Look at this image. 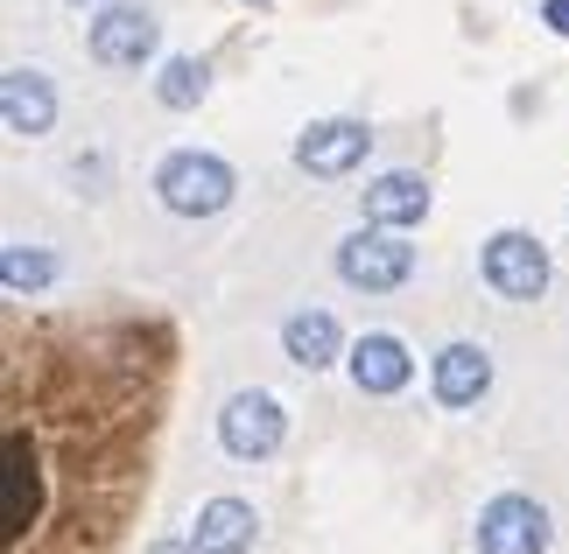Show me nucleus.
Listing matches in <instances>:
<instances>
[{"label":"nucleus","mask_w":569,"mask_h":554,"mask_svg":"<svg viewBox=\"0 0 569 554\" xmlns=\"http://www.w3.org/2000/svg\"><path fill=\"white\" fill-rule=\"evenodd\" d=\"M156 197H162L169 218H218L239 197V175H232L226 154H211V148H177V154H162V169H156Z\"/></svg>","instance_id":"f257e3e1"},{"label":"nucleus","mask_w":569,"mask_h":554,"mask_svg":"<svg viewBox=\"0 0 569 554\" xmlns=\"http://www.w3.org/2000/svg\"><path fill=\"white\" fill-rule=\"evenodd\" d=\"M338 281L359 288V295H393V288L415 281V246L401 225H373L366 218L359 232L338 239Z\"/></svg>","instance_id":"f03ea898"},{"label":"nucleus","mask_w":569,"mask_h":554,"mask_svg":"<svg viewBox=\"0 0 569 554\" xmlns=\"http://www.w3.org/2000/svg\"><path fill=\"white\" fill-rule=\"evenodd\" d=\"M218 442L239 463H268L281 442H289V407L274 401L268 386H239L226 407H218Z\"/></svg>","instance_id":"7ed1b4c3"},{"label":"nucleus","mask_w":569,"mask_h":554,"mask_svg":"<svg viewBox=\"0 0 569 554\" xmlns=\"http://www.w3.org/2000/svg\"><path fill=\"white\" fill-rule=\"evenodd\" d=\"M84 42H92V63H106V71H141L162 50V21L148 0H106Z\"/></svg>","instance_id":"20e7f679"},{"label":"nucleus","mask_w":569,"mask_h":554,"mask_svg":"<svg viewBox=\"0 0 569 554\" xmlns=\"http://www.w3.org/2000/svg\"><path fill=\"white\" fill-rule=\"evenodd\" d=\"M478 268H486V288H492V295H507V302H541V295H549V281H556L549 246H541L535 232H492Z\"/></svg>","instance_id":"39448f33"},{"label":"nucleus","mask_w":569,"mask_h":554,"mask_svg":"<svg viewBox=\"0 0 569 554\" xmlns=\"http://www.w3.org/2000/svg\"><path fill=\"white\" fill-rule=\"evenodd\" d=\"M549 541H556V526L541 498L499 492L478 505V554H549Z\"/></svg>","instance_id":"423d86ee"},{"label":"nucleus","mask_w":569,"mask_h":554,"mask_svg":"<svg viewBox=\"0 0 569 554\" xmlns=\"http://www.w3.org/2000/svg\"><path fill=\"white\" fill-rule=\"evenodd\" d=\"M366 154H373V127H366V120H310L296 134V169L302 175H323V183L352 175Z\"/></svg>","instance_id":"0eeeda50"},{"label":"nucleus","mask_w":569,"mask_h":554,"mask_svg":"<svg viewBox=\"0 0 569 554\" xmlns=\"http://www.w3.org/2000/svg\"><path fill=\"white\" fill-rule=\"evenodd\" d=\"M345 372H352V386L366 401H393V393L415 380V359H408V344L393 338V330H366V338L345 351Z\"/></svg>","instance_id":"6e6552de"},{"label":"nucleus","mask_w":569,"mask_h":554,"mask_svg":"<svg viewBox=\"0 0 569 554\" xmlns=\"http://www.w3.org/2000/svg\"><path fill=\"white\" fill-rule=\"evenodd\" d=\"M0 120H8V134L42 141L57 127V84L42 71H29V63H14V71L0 78Z\"/></svg>","instance_id":"1a4fd4ad"},{"label":"nucleus","mask_w":569,"mask_h":554,"mask_svg":"<svg viewBox=\"0 0 569 554\" xmlns=\"http://www.w3.org/2000/svg\"><path fill=\"white\" fill-rule=\"evenodd\" d=\"M429 386L443 407H478L492 393V351L486 344H443L429 359Z\"/></svg>","instance_id":"9d476101"},{"label":"nucleus","mask_w":569,"mask_h":554,"mask_svg":"<svg viewBox=\"0 0 569 554\" xmlns=\"http://www.w3.org/2000/svg\"><path fill=\"white\" fill-rule=\"evenodd\" d=\"M42 513V463L29 429H8V492H0V520H8V541H21Z\"/></svg>","instance_id":"9b49d317"},{"label":"nucleus","mask_w":569,"mask_h":554,"mask_svg":"<svg viewBox=\"0 0 569 554\" xmlns=\"http://www.w3.org/2000/svg\"><path fill=\"white\" fill-rule=\"evenodd\" d=\"M429 204H436V190H429V175H415V169H387V175H373L366 183V218L373 225H422L429 218Z\"/></svg>","instance_id":"f8f14e48"},{"label":"nucleus","mask_w":569,"mask_h":554,"mask_svg":"<svg viewBox=\"0 0 569 554\" xmlns=\"http://www.w3.org/2000/svg\"><path fill=\"white\" fill-rule=\"evenodd\" d=\"M253 541H260V513H253L247 498L197 505V534H190L197 554H253Z\"/></svg>","instance_id":"ddd939ff"},{"label":"nucleus","mask_w":569,"mask_h":554,"mask_svg":"<svg viewBox=\"0 0 569 554\" xmlns=\"http://www.w3.org/2000/svg\"><path fill=\"white\" fill-rule=\"evenodd\" d=\"M281 351H289V365L323 372V365H338L352 344H345V330H338L331 309H296V316L281 323Z\"/></svg>","instance_id":"4468645a"},{"label":"nucleus","mask_w":569,"mask_h":554,"mask_svg":"<svg viewBox=\"0 0 569 554\" xmlns=\"http://www.w3.org/2000/svg\"><path fill=\"white\" fill-rule=\"evenodd\" d=\"M211 92V63L204 57H169L162 63V78H156V99L169 105V113H197Z\"/></svg>","instance_id":"2eb2a0df"},{"label":"nucleus","mask_w":569,"mask_h":554,"mask_svg":"<svg viewBox=\"0 0 569 554\" xmlns=\"http://www.w3.org/2000/svg\"><path fill=\"white\" fill-rule=\"evenodd\" d=\"M63 268H57V253H42V246H8L0 253V288L8 295H42Z\"/></svg>","instance_id":"dca6fc26"},{"label":"nucleus","mask_w":569,"mask_h":554,"mask_svg":"<svg viewBox=\"0 0 569 554\" xmlns=\"http://www.w3.org/2000/svg\"><path fill=\"white\" fill-rule=\"evenodd\" d=\"M541 21H549V36H569V0H541Z\"/></svg>","instance_id":"f3484780"},{"label":"nucleus","mask_w":569,"mask_h":554,"mask_svg":"<svg viewBox=\"0 0 569 554\" xmlns=\"http://www.w3.org/2000/svg\"><path fill=\"white\" fill-rule=\"evenodd\" d=\"M141 554H197V547H190V541H148Z\"/></svg>","instance_id":"a211bd4d"},{"label":"nucleus","mask_w":569,"mask_h":554,"mask_svg":"<svg viewBox=\"0 0 569 554\" xmlns=\"http://www.w3.org/2000/svg\"><path fill=\"white\" fill-rule=\"evenodd\" d=\"M71 8H99V0H71Z\"/></svg>","instance_id":"6ab92c4d"},{"label":"nucleus","mask_w":569,"mask_h":554,"mask_svg":"<svg viewBox=\"0 0 569 554\" xmlns=\"http://www.w3.org/2000/svg\"><path fill=\"white\" fill-rule=\"evenodd\" d=\"M247 8H268V0H247Z\"/></svg>","instance_id":"aec40b11"}]
</instances>
